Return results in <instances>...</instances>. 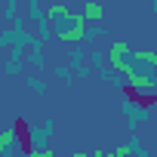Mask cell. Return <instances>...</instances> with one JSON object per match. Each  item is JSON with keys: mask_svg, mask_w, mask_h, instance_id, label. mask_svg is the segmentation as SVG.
<instances>
[{"mask_svg": "<svg viewBox=\"0 0 157 157\" xmlns=\"http://www.w3.org/2000/svg\"><path fill=\"white\" fill-rule=\"evenodd\" d=\"M126 80H129V86H132V90H139V93H154V77H151V74L129 71V74H126Z\"/></svg>", "mask_w": 157, "mask_h": 157, "instance_id": "cell-2", "label": "cell"}, {"mask_svg": "<svg viewBox=\"0 0 157 157\" xmlns=\"http://www.w3.org/2000/svg\"><path fill=\"white\" fill-rule=\"evenodd\" d=\"M80 16H83L86 22H102V19H105V6H102V3H96V0H90V3L83 6V13H80Z\"/></svg>", "mask_w": 157, "mask_h": 157, "instance_id": "cell-4", "label": "cell"}, {"mask_svg": "<svg viewBox=\"0 0 157 157\" xmlns=\"http://www.w3.org/2000/svg\"><path fill=\"white\" fill-rule=\"evenodd\" d=\"M126 56H132V46H129V43H123V40L111 43V52H108V59H111V65H114V68H120V65L126 62Z\"/></svg>", "mask_w": 157, "mask_h": 157, "instance_id": "cell-3", "label": "cell"}, {"mask_svg": "<svg viewBox=\"0 0 157 157\" xmlns=\"http://www.w3.org/2000/svg\"><path fill=\"white\" fill-rule=\"evenodd\" d=\"M132 59H139L142 65H157V52H154V49H136Z\"/></svg>", "mask_w": 157, "mask_h": 157, "instance_id": "cell-5", "label": "cell"}, {"mask_svg": "<svg viewBox=\"0 0 157 157\" xmlns=\"http://www.w3.org/2000/svg\"><path fill=\"white\" fill-rule=\"evenodd\" d=\"M129 154H132V148H129V145H117V148L111 151V157H129Z\"/></svg>", "mask_w": 157, "mask_h": 157, "instance_id": "cell-7", "label": "cell"}, {"mask_svg": "<svg viewBox=\"0 0 157 157\" xmlns=\"http://www.w3.org/2000/svg\"><path fill=\"white\" fill-rule=\"evenodd\" d=\"M83 34H86V19L80 13H74L71 16V25L65 31H59V40L62 43H77V40H83Z\"/></svg>", "mask_w": 157, "mask_h": 157, "instance_id": "cell-1", "label": "cell"}, {"mask_svg": "<svg viewBox=\"0 0 157 157\" xmlns=\"http://www.w3.org/2000/svg\"><path fill=\"white\" fill-rule=\"evenodd\" d=\"M16 142V132H0V148H10Z\"/></svg>", "mask_w": 157, "mask_h": 157, "instance_id": "cell-8", "label": "cell"}, {"mask_svg": "<svg viewBox=\"0 0 157 157\" xmlns=\"http://www.w3.org/2000/svg\"><path fill=\"white\" fill-rule=\"evenodd\" d=\"M74 13L68 10V6H62V3H56V6H49V19H71Z\"/></svg>", "mask_w": 157, "mask_h": 157, "instance_id": "cell-6", "label": "cell"}]
</instances>
